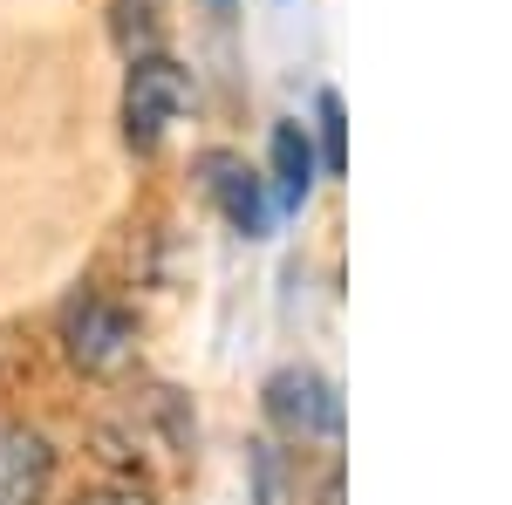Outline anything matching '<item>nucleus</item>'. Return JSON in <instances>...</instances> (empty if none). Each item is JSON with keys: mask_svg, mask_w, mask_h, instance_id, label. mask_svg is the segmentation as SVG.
<instances>
[{"mask_svg": "<svg viewBox=\"0 0 512 505\" xmlns=\"http://www.w3.org/2000/svg\"><path fill=\"white\" fill-rule=\"evenodd\" d=\"M185 103H192V82L178 62H164V55H144L137 69H130V96H123V117H130V144H158L171 123L185 117Z\"/></svg>", "mask_w": 512, "mask_h": 505, "instance_id": "obj_1", "label": "nucleus"}, {"mask_svg": "<svg viewBox=\"0 0 512 505\" xmlns=\"http://www.w3.org/2000/svg\"><path fill=\"white\" fill-rule=\"evenodd\" d=\"M62 335H69V355L82 369H117L130 355V314L110 308L103 294H76L62 314Z\"/></svg>", "mask_w": 512, "mask_h": 505, "instance_id": "obj_2", "label": "nucleus"}, {"mask_svg": "<svg viewBox=\"0 0 512 505\" xmlns=\"http://www.w3.org/2000/svg\"><path fill=\"white\" fill-rule=\"evenodd\" d=\"M267 410L294 437H335L342 430V396L321 383V376H308V369H280L274 383H267Z\"/></svg>", "mask_w": 512, "mask_h": 505, "instance_id": "obj_3", "label": "nucleus"}, {"mask_svg": "<svg viewBox=\"0 0 512 505\" xmlns=\"http://www.w3.org/2000/svg\"><path fill=\"white\" fill-rule=\"evenodd\" d=\"M205 192L219 198V212L233 219V233H246V239H267V226H274V205H267V192H260V178L239 164L233 151H212L205 164Z\"/></svg>", "mask_w": 512, "mask_h": 505, "instance_id": "obj_4", "label": "nucleus"}, {"mask_svg": "<svg viewBox=\"0 0 512 505\" xmlns=\"http://www.w3.org/2000/svg\"><path fill=\"white\" fill-rule=\"evenodd\" d=\"M48 444H41L28 424H0V505H41L48 492Z\"/></svg>", "mask_w": 512, "mask_h": 505, "instance_id": "obj_5", "label": "nucleus"}, {"mask_svg": "<svg viewBox=\"0 0 512 505\" xmlns=\"http://www.w3.org/2000/svg\"><path fill=\"white\" fill-rule=\"evenodd\" d=\"M274 178H280V198L287 205H301V198L315 192V151H308L301 123H280L274 130Z\"/></svg>", "mask_w": 512, "mask_h": 505, "instance_id": "obj_6", "label": "nucleus"}, {"mask_svg": "<svg viewBox=\"0 0 512 505\" xmlns=\"http://www.w3.org/2000/svg\"><path fill=\"white\" fill-rule=\"evenodd\" d=\"M321 137H328V171H342V96L321 89Z\"/></svg>", "mask_w": 512, "mask_h": 505, "instance_id": "obj_7", "label": "nucleus"}, {"mask_svg": "<svg viewBox=\"0 0 512 505\" xmlns=\"http://www.w3.org/2000/svg\"><path fill=\"white\" fill-rule=\"evenodd\" d=\"M82 505H144L137 492H96V499H82Z\"/></svg>", "mask_w": 512, "mask_h": 505, "instance_id": "obj_8", "label": "nucleus"}, {"mask_svg": "<svg viewBox=\"0 0 512 505\" xmlns=\"http://www.w3.org/2000/svg\"><path fill=\"white\" fill-rule=\"evenodd\" d=\"M219 7H226V0H219Z\"/></svg>", "mask_w": 512, "mask_h": 505, "instance_id": "obj_9", "label": "nucleus"}]
</instances>
